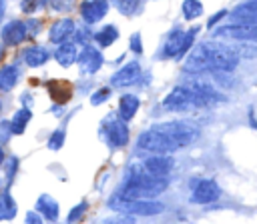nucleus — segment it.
Wrapping results in <instances>:
<instances>
[{
  "label": "nucleus",
  "mask_w": 257,
  "mask_h": 224,
  "mask_svg": "<svg viewBox=\"0 0 257 224\" xmlns=\"http://www.w3.org/2000/svg\"><path fill=\"white\" fill-rule=\"evenodd\" d=\"M237 66H239V52L233 46L213 38L193 44V48L185 58L183 70L187 74L233 72Z\"/></svg>",
  "instance_id": "f257e3e1"
},
{
  "label": "nucleus",
  "mask_w": 257,
  "mask_h": 224,
  "mask_svg": "<svg viewBox=\"0 0 257 224\" xmlns=\"http://www.w3.org/2000/svg\"><path fill=\"white\" fill-rule=\"evenodd\" d=\"M169 188V180L167 176H155L151 172H147L143 166H131L124 174L120 192L116 194V198L120 200H137V198H155L159 194H163Z\"/></svg>",
  "instance_id": "f03ea898"
},
{
  "label": "nucleus",
  "mask_w": 257,
  "mask_h": 224,
  "mask_svg": "<svg viewBox=\"0 0 257 224\" xmlns=\"http://www.w3.org/2000/svg\"><path fill=\"white\" fill-rule=\"evenodd\" d=\"M137 146L149 154H175L177 150H181V146L175 142V138L169 132H165L159 124L141 132L137 138Z\"/></svg>",
  "instance_id": "7ed1b4c3"
},
{
  "label": "nucleus",
  "mask_w": 257,
  "mask_h": 224,
  "mask_svg": "<svg viewBox=\"0 0 257 224\" xmlns=\"http://www.w3.org/2000/svg\"><path fill=\"white\" fill-rule=\"evenodd\" d=\"M114 200H118L116 204L110 202V208L112 210H118L131 218H137V216H159L165 212V204L155 200V198H137V200H120L114 196Z\"/></svg>",
  "instance_id": "20e7f679"
},
{
  "label": "nucleus",
  "mask_w": 257,
  "mask_h": 224,
  "mask_svg": "<svg viewBox=\"0 0 257 224\" xmlns=\"http://www.w3.org/2000/svg\"><path fill=\"white\" fill-rule=\"evenodd\" d=\"M165 112H173V114H181V112H189L195 110V92L191 86H175L169 90V94L163 98L161 102Z\"/></svg>",
  "instance_id": "39448f33"
},
{
  "label": "nucleus",
  "mask_w": 257,
  "mask_h": 224,
  "mask_svg": "<svg viewBox=\"0 0 257 224\" xmlns=\"http://www.w3.org/2000/svg\"><path fill=\"white\" fill-rule=\"evenodd\" d=\"M213 38H227V40H241V42H257V24H239L231 22L225 26L213 28Z\"/></svg>",
  "instance_id": "423d86ee"
},
{
  "label": "nucleus",
  "mask_w": 257,
  "mask_h": 224,
  "mask_svg": "<svg viewBox=\"0 0 257 224\" xmlns=\"http://www.w3.org/2000/svg\"><path fill=\"white\" fill-rule=\"evenodd\" d=\"M159 126H161L165 132H169V134L175 138V142H177L181 148L191 146V144L197 140V136H199V128H197L193 122H187V120L159 122Z\"/></svg>",
  "instance_id": "0eeeda50"
},
{
  "label": "nucleus",
  "mask_w": 257,
  "mask_h": 224,
  "mask_svg": "<svg viewBox=\"0 0 257 224\" xmlns=\"http://www.w3.org/2000/svg\"><path fill=\"white\" fill-rule=\"evenodd\" d=\"M221 196V186L213 178H199L191 188V198L195 204H213Z\"/></svg>",
  "instance_id": "6e6552de"
},
{
  "label": "nucleus",
  "mask_w": 257,
  "mask_h": 224,
  "mask_svg": "<svg viewBox=\"0 0 257 224\" xmlns=\"http://www.w3.org/2000/svg\"><path fill=\"white\" fill-rule=\"evenodd\" d=\"M30 36V32H28V24L24 22V20H8L4 26H2V30H0V38H2V44H4V48H16V46H20L26 38Z\"/></svg>",
  "instance_id": "1a4fd4ad"
},
{
  "label": "nucleus",
  "mask_w": 257,
  "mask_h": 224,
  "mask_svg": "<svg viewBox=\"0 0 257 224\" xmlns=\"http://www.w3.org/2000/svg\"><path fill=\"white\" fill-rule=\"evenodd\" d=\"M76 64H78V68H80L82 74H96V72L102 68V64H104V56H102V52H100L98 46H92V44L88 42V44H84V48L78 52Z\"/></svg>",
  "instance_id": "9d476101"
},
{
  "label": "nucleus",
  "mask_w": 257,
  "mask_h": 224,
  "mask_svg": "<svg viewBox=\"0 0 257 224\" xmlns=\"http://www.w3.org/2000/svg\"><path fill=\"white\" fill-rule=\"evenodd\" d=\"M104 136H106V142L112 148H124L128 144V140H131V130H128L124 120L108 118L104 122Z\"/></svg>",
  "instance_id": "9b49d317"
},
{
  "label": "nucleus",
  "mask_w": 257,
  "mask_h": 224,
  "mask_svg": "<svg viewBox=\"0 0 257 224\" xmlns=\"http://www.w3.org/2000/svg\"><path fill=\"white\" fill-rule=\"evenodd\" d=\"M141 72H143L141 62L128 60L124 66H120V68L110 76V86H114V88H128V86H133V84L139 82Z\"/></svg>",
  "instance_id": "f8f14e48"
},
{
  "label": "nucleus",
  "mask_w": 257,
  "mask_h": 224,
  "mask_svg": "<svg viewBox=\"0 0 257 224\" xmlns=\"http://www.w3.org/2000/svg\"><path fill=\"white\" fill-rule=\"evenodd\" d=\"M108 12V0H82L78 6V14L84 24H96L100 22Z\"/></svg>",
  "instance_id": "ddd939ff"
},
{
  "label": "nucleus",
  "mask_w": 257,
  "mask_h": 224,
  "mask_svg": "<svg viewBox=\"0 0 257 224\" xmlns=\"http://www.w3.org/2000/svg\"><path fill=\"white\" fill-rule=\"evenodd\" d=\"M74 32H76V24H74L72 18H68V16L58 18V20L52 22L50 28H48V42H50V44L66 42V40L74 38Z\"/></svg>",
  "instance_id": "4468645a"
},
{
  "label": "nucleus",
  "mask_w": 257,
  "mask_h": 224,
  "mask_svg": "<svg viewBox=\"0 0 257 224\" xmlns=\"http://www.w3.org/2000/svg\"><path fill=\"white\" fill-rule=\"evenodd\" d=\"M171 156L173 154H149V158L143 162V168L155 176H169L175 166V158Z\"/></svg>",
  "instance_id": "2eb2a0df"
},
{
  "label": "nucleus",
  "mask_w": 257,
  "mask_h": 224,
  "mask_svg": "<svg viewBox=\"0 0 257 224\" xmlns=\"http://www.w3.org/2000/svg\"><path fill=\"white\" fill-rule=\"evenodd\" d=\"M78 52H80V44L76 40H66V42L56 44V48H54V60L58 62V66L70 68L72 64H76Z\"/></svg>",
  "instance_id": "dca6fc26"
},
{
  "label": "nucleus",
  "mask_w": 257,
  "mask_h": 224,
  "mask_svg": "<svg viewBox=\"0 0 257 224\" xmlns=\"http://www.w3.org/2000/svg\"><path fill=\"white\" fill-rule=\"evenodd\" d=\"M183 42H185V30L181 26H175L163 44V58H183Z\"/></svg>",
  "instance_id": "f3484780"
},
{
  "label": "nucleus",
  "mask_w": 257,
  "mask_h": 224,
  "mask_svg": "<svg viewBox=\"0 0 257 224\" xmlns=\"http://www.w3.org/2000/svg\"><path fill=\"white\" fill-rule=\"evenodd\" d=\"M50 60V52L42 44H30L22 50V62L28 68H40Z\"/></svg>",
  "instance_id": "a211bd4d"
},
{
  "label": "nucleus",
  "mask_w": 257,
  "mask_h": 224,
  "mask_svg": "<svg viewBox=\"0 0 257 224\" xmlns=\"http://www.w3.org/2000/svg\"><path fill=\"white\" fill-rule=\"evenodd\" d=\"M139 108H141V98L137 94H128V92L126 94H120L118 106H116V116L120 120H124V122H131L137 116Z\"/></svg>",
  "instance_id": "6ab92c4d"
},
{
  "label": "nucleus",
  "mask_w": 257,
  "mask_h": 224,
  "mask_svg": "<svg viewBox=\"0 0 257 224\" xmlns=\"http://www.w3.org/2000/svg\"><path fill=\"white\" fill-rule=\"evenodd\" d=\"M227 16L231 18V22H239V24H257V8H255L249 0L237 4Z\"/></svg>",
  "instance_id": "aec40b11"
},
{
  "label": "nucleus",
  "mask_w": 257,
  "mask_h": 224,
  "mask_svg": "<svg viewBox=\"0 0 257 224\" xmlns=\"http://www.w3.org/2000/svg\"><path fill=\"white\" fill-rule=\"evenodd\" d=\"M118 36H120V32H118V28L114 24H104V26H100L92 34V40L96 42V46L100 50H106V48H110L118 40Z\"/></svg>",
  "instance_id": "412c9836"
},
{
  "label": "nucleus",
  "mask_w": 257,
  "mask_h": 224,
  "mask_svg": "<svg viewBox=\"0 0 257 224\" xmlns=\"http://www.w3.org/2000/svg\"><path fill=\"white\" fill-rule=\"evenodd\" d=\"M36 210L40 212V216L44 220H56L58 214H60V204L56 198H52L50 194H40L38 200H36Z\"/></svg>",
  "instance_id": "4be33fe9"
},
{
  "label": "nucleus",
  "mask_w": 257,
  "mask_h": 224,
  "mask_svg": "<svg viewBox=\"0 0 257 224\" xmlns=\"http://www.w3.org/2000/svg\"><path fill=\"white\" fill-rule=\"evenodd\" d=\"M18 80H20L18 64L8 62V64H2V66H0V92H10V90H14V86L18 84Z\"/></svg>",
  "instance_id": "5701e85b"
},
{
  "label": "nucleus",
  "mask_w": 257,
  "mask_h": 224,
  "mask_svg": "<svg viewBox=\"0 0 257 224\" xmlns=\"http://www.w3.org/2000/svg\"><path fill=\"white\" fill-rule=\"evenodd\" d=\"M30 120H32V110H30V106H22V108H18V110L12 114V118L8 120V122H10V130H12V134H16V136L24 134V132H26V126H28Z\"/></svg>",
  "instance_id": "b1692460"
},
{
  "label": "nucleus",
  "mask_w": 257,
  "mask_h": 224,
  "mask_svg": "<svg viewBox=\"0 0 257 224\" xmlns=\"http://www.w3.org/2000/svg\"><path fill=\"white\" fill-rule=\"evenodd\" d=\"M205 14V6L201 0H183L181 2V16L187 22H193Z\"/></svg>",
  "instance_id": "393cba45"
},
{
  "label": "nucleus",
  "mask_w": 257,
  "mask_h": 224,
  "mask_svg": "<svg viewBox=\"0 0 257 224\" xmlns=\"http://www.w3.org/2000/svg\"><path fill=\"white\" fill-rule=\"evenodd\" d=\"M18 208H16V200L12 198V194L8 190L0 192V222L2 220H12L16 216Z\"/></svg>",
  "instance_id": "a878e982"
},
{
  "label": "nucleus",
  "mask_w": 257,
  "mask_h": 224,
  "mask_svg": "<svg viewBox=\"0 0 257 224\" xmlns=\"http://www.w3.org/2000/svg\"><path fill=\"white\" fill-rule=\"evenodd\" d=\"M48 2L50 0H22L20 2V10H22V14L32 16V14H38L40 10H44L48 6Z\"/></svg>",
  "instance_id": "bb28decb"
},
{
  "label": "nucleus",
  "mask_w": 257,
  "mask_h": 224,
  "mask_svg": "<svg viewBox=\"0 0 257 224\" xmlns=\"http://www.w3.org/2000/svg\"><path fill=\"white\" fill-rule=\"evenodd\" d=\"M110 96H112V88H110V86H100V88H96V90L90 94V104H92V106H100V104H104Z\"/></svg>",
  "instance_id": "cd10ccee"
},
{
  "label": "nucleus",
  "mask_w": 257,
  "mask_h": 224,
  "mask_svg": "<svg viewBox=\"0 0 257 224\" xmlns=\"http://www.w3.org/2000/svg\"><path fill=\"white\" fill-rule=\"evenodd\" d=\"M4 166H6V182H8V186H10V184H12V180L16 178V174H18L20 160H18L16 156H6Z\"/></svg>",
  "instance_id": "c85d7f7f"
},
{
  "label": "nucleus",
  "mask_w": 257,
  "mask_h": 224,
  "mask_svg": "<svg viewBox=\"0 0 257 224\" xmlns=\"http://www.w3.org/2000/svg\"><path fill=\"white\" fill-rule=\"evenodd\" d=\"M86 210H88V202H86V200L78 202L74 208H70V212H68V216H66V222H78V220H82L84 214H86Z\"/></svg>",
  "instance_id": "c756f323"
},
{
  "label": "nucleus",
  "mask_w": 257,
  "mask_h": 224,
  "mask_svg": "<svg viewBox=\"0 0 257 224\" xmlns=\"http://www.w3.org/2000/svg\"><path fill=\"white\" fill-rule=\"evenodd\" d=\"M64 140H66V134H64L62 128H58V130H54V132L48 136V148H50V150H60L62 144H64Z\"/></svg>",
  "instance_id": "7c9ffc66"
},
{
  "label": "nucleus",
  "mask_w": 257,
  "mask_h": 224,
  "mask_svg": "<svg viewBox=\"0 0 257 224\" xmlns=\"http://www.w3.org/2000/svg\"><path fill=\"white\" fill-rule=\"evenodd\" d=\"M74 2H76V0H50V2H48V6H50L56 14H66V12H70V10H72Z\"/></svg>",
  "instance_id": "2f4dec72"
},
{
  "label": "nucleus",
  "mask_w": 257,
  "mask_h": 224,
  "mask_svg": "<svg viewBox=\"0 0 257 224\" xmlns=\"http://www.w3.org/2000/svg\"><path fill=\"white\" fill-rule=\"evenodd\" d=\"M131 52H135L137 56H141L143 54V38H141V34L139 32H135V34H131Z\"/></svg>",
  "instance_id": "473e14b6"
},
{
  "label": "nucleus",
  "mask_w": 257,
  "mask_h": 224,
  "mask_svg": "<svg viewBox=\"0 0 257 224\" xmlns=\"http://www.w3.org/2000/svg\"><path fill=\"white\" fill-rule=\"evenodd\" d=\"M227 14H229V10H219V12H215V14L207 20V28H215V24H219L223 18H227Z\"/></svg>",
  "instance_id": "72a5a7b5"
},
{
  "label": "nucleus",
  "mask_w": 257,
  "mask_h": 224,
  "mask_svg": "<svg viewBox=\"0 0 257 224\" xmlns=\"http://www.w3.org/2000/svg\"><path fill=\"white\" fill-rule=\"evenodd\" d=\"M10 134H12V130H10V122L4 120V122L0 124V144H6V136L10 138Z\"/></svg>",
  "instance_id": "f704fd0d"
},
{
  "label": "nucleus",
  "mask_w": 257,
  "mask_h": 224,
  "mask_svg": "<svg viewBox=\"0 0 257 224\" xmlns=\"http://www.w3.org/2000/svg\"><path fill=\"white\" fill-rule=\"evenodd\" d=\"M26 222H30V224H38V222H42L40 212H38V210H36V214H34V212H28V214H26Z\"/></svg>",
  "instance_id": "c9c22d12"
},
{
  "label": "nucleus",
  "mask_w": 257,
  "mask_h": 224,
  "mask_svg": "<svg viewBox=\"0 0 257 224\" xmlns=\"http://www.w3.org/2000/svg\"><path fill=\"white\" fill-rule=\"evenodd\" d=\"M6 2H8V0H0V24H2L4 16H6Z\"/></svg>",
  "instance_id": "e433bc0d"
},
{
  "label": "nucleus",
  "mask_w": 257,
  "mask_h": 224,
  "mask_svg": "<svg viewBox=\"0 0 257 224\" xmlns=\"http://www.w3.org/2000/svg\"><path fill=\"white\" fill-rule=\"evenodd\" d=\"M4 160H6V150H4V146L0 144V166H4Z\"/></svg>",
  "instance_id": "4c0bfd02"
},
{
  "label": "nucleus",
  "mask_w": 257,
  "mask_h": 224,
  "mask_svg": "<svg viewBox=\"0 0 257 224\" xmlns=\"http://www.w3.org/2000/svg\"><path fill=\"white\" fill-rule=\"evenodd\" d=\"M2 58H4V44H0V62H2Z\"/></svg>",
  "instance_id": "58836bf2"
},
{
  "label": "nucleus",
  "mask_w": 257,
  "mask_h": 224,
  "mask_svg": "<svg viewBox=\"0 0 257 224\" xmlns=\"http://www.w3.org/2000/svg\"><path fill=\"white\" fill-rule=\"evenodd\" d=\"M249 2H251V4H253V6L257 8V0H249Z\"/></svg>",
  "instance_id": "ea45409f"
},
{
  "label": "nucleus",
  "mask_w": 257,
  "mask_h": 224,
  "mask_svg": "<svg viewBox=\"0 0 257 224\" xmlns=\"http://www.w3.org/2000/svg\"><path fill=\"white\" fill-rule=\"evenodd\" d=\"M118 2H124V0H114V4H118Z\"/></svg>",
  "instance_id": "a19ab883"
},
{
  "label": "nucleus",
  "mask_w": 257,
  "mask_h": 224,
  "mask_svg": "<svg viewBox=\"0 0 257 224\" xmlns=\"http://www.w3.org/2000/svg\"><path fill=\"white\" fill-rule=\"evenodd\" d=\"M0 112H2V100H0Z\"/></svg>",
  "instance_id": "79ce46f5"
},
{
  "label": "nucleus",
  "mask_w": 257,
  "mask_h": 224,
  "mask_svg": "<svg viewBox=\"0 0 257 224\" xmlns=\"http://www.w3.org/2000/svg\"><path fill=\"white\" fill-rule=\"evenodd\" d=\"M0 192H2V184H0Z\"/></svg>",
  "instance_id": "37998d69"
}]
</instances>
